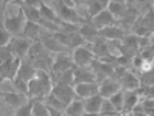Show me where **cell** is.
<instances>
[{
    "label": "cell",
    "mask_w": 154,
    "mask_h": 116,
    "mask_svg": "<svg viewBox=\"0 0 154 116\" xmlns=\"http://www.w3.org/2000/svg\"><path fill=\"white\" fill-rule=\"evenodd\" d=\"M44 46L48 49H50V51L60 52V51H62L63 44L54 35H52V36H45L44 37Z\"/></svg>",
    "instance_id": "cell-22"
},
{
    "label": "cell",
    "mask_w": 154,
    "mask_h": 116,
    "mask_svg": "<svg viewBox=\"0 0 154 116\" xmlns=\"http://www.w3.org/2000/svg\"><path fill=\"white\" fill-rule=\"evenodd\" d=\"M23 9V13L26 14V16L29 19V21L31 22H35V23H40L42 22V18L41 13H40V10L33 8V7H28L26 8H22Z\"/></svg>",
    "instance_id": "cell-21"
},
{
    "label": "cell",
    "mask_w": 154,
    "mask_h": 116,
    "mask_svg": "<svg viewBox=\"0 0 154 116\" xmlns=\"http://www.w3.org/2000/svg\"><path fill=\"white\" fill-rule=\"evenodd\" d=\"M112 1H115V2H119V3H125V0H112Z\"/></svg>",
    "instance_id": "cell-43"
},
{
    "label": "cell",
    "mask_w": 154,
    "mask_h": 116,
    "mask_svg": "<svg viewBox=\"0 0 154 116\" xmlns=\"http://www.w3.org/2000/svg\"><path fill=\"white\" fill-rule=\"evenodd\" d=\"M2 99L8 105L11 107H21L24 105V94L17 93V92H3Z\"/></svg>",
    "instance_id": "cell-10"
},
{
    "label": "cell",
    "mask_w": 154,
    "mask_h": 116,
    "mask_svg": "<svg viewBox=\"0 0 154 116\" xmlns=\"http://www.w3.org/2000/svg\"><path fill=\"white\" fill-rule=\"evenodd\" d=\"M40 13H41L42 18L46 21H51V22H54V23H57L58 22V18L56 16L53 11L51 10V8H48V6H45V4H42L40 7Z\"/></svg>",
    "instance_id": "cell-26"
},
{
    "label": "cell",
    "mask_w": 154,
    "mask_h": 116,
    "mask_svg": "<svg viewBox=\"0 0 154 116\" xmlns=\"http://www.w3.org/2000/svg\"><path fill=\"white\" fill-rule=\"evenodd\" d=\"M146 113H148V115H149V116H154V110L148 111V112H146Z\"/></svg>",
    "instance_id": "cell-41"
},
{
    "label": "cell",
    "mask_w": 154,
    "mask_h": 116,
    "mask_svg": "<svg viewBox=\"0 0 154 116\" xmlns=\"http://www.w3.org/2000/svg\"><path fill=\"white\" fill-rule=\"evenodd\" d=\"M58 10H60L61 16L65 21H68V22L72 23H78L80 21H83L82 18L79 16H77V13L75 11H73L68 6H66L65 3H60L58 4Z\"/></svg>",
    "instance_id": "cell-14"
},
{
    "label": "cell",
    "mask_w": 154,
    "mask_h": 116,
    "mask_svg": "<svg viewBox=\"0 0 154 116\" xmlns=\"http://www.w3.org/2000/svg\"><path fill=\"white\" fill-rule=\"evenodd\" d=\"M9 39H10V32L8 30L2 25V29H1V46L5 47L6 45L9 44Z\"/></svg>",
    "instance_id": "cell-34"
},
{
    "label": "cell",
    "mask_w": 154,
    "mask_h": 116,
    "mask_svg": "<svg viewBox=\"0 0 154 116\" xmlns=\"http://www.w3.org/2000/svg\"><path fill=\"white\" fill-rule=\"evenodd\" d=\"M75 92L77 95L84 99H88L90 97L96 95L99 93V87L96 84V82H90V83H79L76 84Z\"/></svg>",
    "instance_id": "cell-7"
},
{
    "label": "cell",
    "mask_w": 154,
    "mask_h": 116,
    "mask_svg": "<svg viewBox=\"0 0 154 116\" xmlns=\"http://www.w3.org/2000/svg\"><path fill=\"white\" fill-rule=\"evenodd\" d=\"M26 3L28 4V7H33V8H35L36 6H42V2L41 0H24Z\"/></svg>",
    "instance_id": "cell-37"
},
{
    "label": "cell",
    "mask_w": 154,
    "mask_h": 116,
    "mask_svg": "<svg viewBox=\"0 0 154 116\" xmlns=\"http://www.w3.org/2000/svg\"><path fill=\"white\" fill-rule=\"evenodd\" d=\"M74 3H83L84 2V0H72Z\"/></svg>",
    "instance_id": "cell-42"
},
{
    "label": "cell",
    "mask_w": 154,
    "mask_h": 116,
    "mask_svg": "<svg viewBox=\"0 0 154 116\" xmlns=\"http://www.w3.org/2000/svg\"><path fill=\"white\" fill-rule=\"evenodd\" d=\"M120 91V86L118 84V82L115 80H112L111 78H108V79H105L103 81L101 86L99 87V94L103 97H110L115 95L116 93H118Z\"/></svg>",
    "instance_id": "cell-6"
},
{
    "label": "cell",
    "mask_w": 154,
    "mask_h": 116,
    "mask_svg": "<svg viewBox=\"0 0 154 116\" xmlns=\"http://www.w3.org/2000/svg\"><path fill=\"white\" fill-rule=\"evenodd\" d=\"M52 93L54 94L55 97H57L63 102L65 106L67 107L74 101V97L76 92H75V90L69 84L58 82L57 84H55L54 87H53Z\"/></svg>",
    "instance_id": "cell-2"
},
{
    "label": "cell",
    "mask_w": 154,
    "mask_h": 116,
    "mask_svg": "<svg viewBox=\"0 0 154 116\" xmlns=\"http://www.w3.org/2000/svg\"><path fill=\"white\" fill-rule=\"evenodd\" d=\"M143 64H144V61H143V57L142 56H135L133 58V60H132V65L134 67H142Z\"/></svg>",
    "instance_id": "cell-36"
},
{
    "label": "cell",
    "mask_w": 154,
    "mask_h": 116,
    "mask_svg": "<svg viewBox=\"0 0 154 116\" xmlns=\"http://www.w3.org/2000/svg\"><path fill=\"white\" fill-rule=\"evenodd\" d=\"M99 35L103 36V39H121L125 37V33L121 29L115 28V26H106L103 29L99 30Z\"/></svg>",
    "instance_id": "cell-15"
},
{
    "label": "cell",
    "mask_w": 154,
    "mask_h": 116,
    "mask_svg": "<svg viewBox=\"0 0 154 116\" xmlns=\"http://www.w3.org/2000/svg\"><path fill=\"white\" fill-rule=\"evenodd\" d=\"M154 29V13L149 12L141 20L140 24L135 26V33L140 36H146Z\"/></svg>",
    "instance_id": "cell-4"
},
{
    "label": "cell",
    "mask_w": 154,
    "mask_h": 116,
    "mask_svg": "<svg viewBox=\"0 0 154 116\" xmlns=\"http://www.w3.org/2000/svg\"><path fill=\"white\" fill-rule=\"evenodd\" d=\"M32 116H51L48 105L45 106L44 104L41 103L40 101L34 102V103H33Z\"/></svg>",
    "instance_id": "cell-28"
},
{
    "label": "cell",
    "mask_w": 154,
    "mask_h": 116,
    "mask_svg": "<svg viewBox=\"0 0 154 116\" xmlns=\"http://www.w3.org/2000/svg\"><path fill=\"white\" fill-rule=\"evenodd\" d=\"M13 88L18 93L24 94V95L29 93V82H26L19 77H16L13 79Z\"/></svg>",
    "instance_id": "cell-25"
},
{
    "label": "cell",
    "mask_w": 154,
    "mask_h": 116,
    "mask_svg": "<svg viewBox=\"0 0 154 116\" xmlns=\"http://www.w3.org/2000/svg\"><path fill=\"white\" fill-rule=\"evenodd\" d=\"M23 35L29 37V39H35L40 34V26L35 22H31L28 21L26 24V28L23 30Z\"/></svg>",
    "instance_id": "cell-23"
},
{
    "label": "cell",
    "mask_w": 154,
    "mask_h": 116,
    "mask_svg": "<svg viewBox=\"0 0 154 116\" xmlns=\"http://www.w3.org/2000/svg\"><path fill=\"white\" fill-rule=\"evenodd\" d=\"M36 70L34 66L30 64V62H22L21 66L19 68V71H18V74H17V77L21 78L23 79L24 81L26 82H29L30 80H32L33 78L36 76Z\"/></svg>",
    "instance_id": "cell-11"
},
{
    "label": "cell",
    "mask_w": 154,
    "mask_h": 116,
    "mask_svg": "<svg viewBox=\"0 0 154 116\" xmlns=\"http://www.w3.org/2000/svg\"><path fill=\"white\" fill-rule=\"evenodd\" d=\"M3 26L6 28L10 33L17 34L22 31L23 20L21 16H12V18H7L3 22Z\"/></svg>",
    "instance_id": "cell-13"
},
{
    "label": "cell",
    "mask_w": 154,
    "mask_h": 116,
    "mask_svg": "<svg viewBox=\"0 0 154 116\" xmlns=\"http://www.w3.org/2000/svg\"><path fill=\"white\" fill-rule=\"evenodd\" d=\"M93 57H94V53L91 51L79 46V47H77L75 49L73 59H74L75 65L79 66V67H85L87 64H89V62L93 61Z\"/></svg>",
    "instance_id": "cell-3"
},
{
    "label": "cell",
    "mask_w": 154,
    "mask_h": 116,
    "mask_svg": "<svg viewBox=\"0 0 154 116\" xmlns=\"http://www.w3.org/2000/svg\"><path fill=\"white\" fill-rule=\"evenodd\" d=\"M142 107H143V110H145L146 112L148 111H151V110H154V100L153 99H150L149 97L148 100H145L142 104Z\"/></svg>",
    "instance_id": "cell-35"
},
{
    "label": "cell",
    "mask_w": 154,
    "mask_h": 116,
    "mask_svg": "<svg viewBox=\"0 0 154 116\" xmlns=\"http://www.w3.org/2000/svg\"><path fill=\"white\" fill-rule=\"evenodd\" d=\"M85 106L80 101H73L67 107H66V113L71 116H83Z\"/></svg>",
    "instance_id": "cell-19"
},
{
    "label": "cell",
    "mask_w": 154,
    "mask_h": 116,
    "mask_svg": "<svg viewBox=\"0 0 154 116\" xmlns=\"http://www.w3.org/2000/svg\"><path fill=\"white\" fill-rule=\"evenodd\" d=\"M33 112V103L29 102L28 104H24L21 107L18 109L14 116H32Z\"/></svg>",
    "instance_id": "cell-32"
},
{
    "label": "cell",
    "mask_w": 154,
    "mask_h": 116,
    "mask_svg": "<svg viewBox=\"0 0 154 116\" xmlns=\"http://www.w3.org/2000/svg\"><path fill=\"white\" fill-rule=\"evenodd\" d=\"M94 25L96 28H100L103 29L106 26H110L115 22V16H112V13L110 12L109 10H103L99 14H97L95 18H93Z\"/></svg>",
    "instance_id": "cell-8"
},
{
    "label": "cell",
    "mask_w": 154,
    "mask_h": 116,
    "mask_svg": "<svg viewBox=\"0 0 154 116\" xmlns=\"http://www.w3.org/2000/svg\"><path fill=\"white\" fill-rule=\"evenodd\" d=\"M44 1H46V2H48V1H50V0H44Z\"/></svg>",
    "instance_id": "cell-46"
},
{
    "label": "cell",
    "mask_w": 154,
    "mask_h": 116,
    "mask_svg": "<svg viewBox=\"0 0 154 116\" xmlns=\"http://www.w3.org/2000/svg\"><path fill=\"white\" fill-rule=\"evenodd\" d=\"M121 83L127 90H134L139 87L138 78L135 77L133 74H130V72H127L125 74V77L121 79Z\"/></svg>",
    "instance_id": "cell-17"
},
{
    "label": "cell",
    "mask_w": 154,
    "mask_h": 116,
    "mask_svg": "<svg viewBox=\"0 0 154 116\" xmlns=\"http://www.w3.org/2000/svg\"><path fill=\"white\" fill-rule=\"evenodd\" d=\"M83 116H97V114H95V113H84L83 114Z\"/></svg>",
    "instance_id": "cell-39"
},
{
    "label": "cell",
    "mask_w": 154,
    "mask_h": 116,
    "mask_svg": "<svg viewBox=\"0 0 154 116\" xmlns=\"http://www.w3.org/2000/svg\"><path fill=\"white\" fill-rule=\"evenodd\" d=\"M103 11V6L98 0H89L88 1V12L91 18H95Z\"/></svg>",
    "instance_id": "cell-30"
},
{
    "label": "cell",
    "mask_w": 154,
    "mask_h": 116,
    "mask_svg": "<svg viewBox=\"0 0 154 116\" xmlns=\"http://www.w3.org/2000/svg\"><path fill=\"white\" fill-rule=\"evenodd\" d=\"M150 0H138L139 3H141V4H145V3H148Z\"/></svg>",
    "instance_id": "cell-40"
},
{
    "label": "cell",
    "mask_w": 154,
    "mask_h": 116,
    "mask_svg": "<svg viewBox=\"0 0 154 116\" xmlns=\"http://www.w3.org/2000/svg\"><path fill=\"white\" fill-rule=\"evenodd\" d=\"M96 78L94 77V74L89 72L88 70L84 69L83 67H80L79 69L74 70V83L79 84V83H90V82H95Z\"/></svg>",
    "instance_id": "cell-12"
},
{
    "label": "cell",
    "mask_w": 154,
    "mask_h": 116,
    "mask_svg": "<svg viewBox=\"0 0 154 116\" xmlns=\"http://www.w3.org/2000/svg\"><path fill=\"white\" fill-rule=\"evenodd\" d=\"M110 102L112 103V105L116 107L117 111L123 110V104H125V94L121 93L119 91L118 93H116L115 95L110 97Z\"/></svg>",
    "instance_id": "cell-31"
},
{
    "label": "cell",
    "mask_w": 154,
    "mask_h": 116,
    "mask_svg": "<svg viewBox=\"0 0 154 116\" xmlns=\"http://www.w3.org/2000/svg\"><path fill=\"white\" fill-rule=\"evenodd\" d=\"M116 107L112 105V103L110 101H103V106H101V114L106 116H115L116 115Z\"/></svg>",
    "instance_id": "cell-33"
},
{
    "label": "cell",
    "mask_w": 154,
    "mask_h": 116,
    "mask_svg": "<svg viewBox=\"0 0 154 116\" xmlns=\"http://www.w3.org/2000/svg\"><path fill=\"white\" fill-rule=\"evenodd\" d=\"M109 11L112 13L113 16H123L127 9L125 8V3H119L115 1H110Z\"/></svg>",
    "instance_id": "cell-29"
},
{
    "label": "cell",
    "mask_w": 154,
    "mask_h": 116,
    "mask_svg": "<svg viewBox=\"0 0 154 116\" xmlns=\"http://www.w3.org/2000/svg\"><path fill=\"white\" fill-rule=\"evenodd\" d=\"M79 33L82 34V36H83L85 39H88V41H96V37L97 35L99 34V32L97 31L96 26L94 25H84L83 28H80L79 30Z\"/></svg>",
    "instance_id": "cell-18"
},
{
    "label": "cell",
    "mask_w": 154,
    "mask_h": 116,
    "mask_svg": "<svg viewBox=\"0 0 154 116\" xmlns=\"http://www.w3.org/2000/svg\"><path fill=\"white\" fill-rule=\"evenodd\" d=\"M51 78L44 70H38L36 76L29 81V94L33 97H43L52 92Z\"/></svg>",
    "instance_id": "cell-1"
},
{
    "label": "cell",
    "mask_w": 154,
    "mask_h": 116,
    "mask_svg": "<svg viewBox=\"0 0 154 116\" xmlns=\"http://www.w3.org/2000/svg\"><path fill=\"white\" fill-rule=\"evenodd\" d=\"M73 66L71 58L67 57L65 55H58L55 62L53 64V70L55 72H64V71L71 69V67Z\"/></svg>",
    "instance_id": "cell-16"
},
{
    "label": "cell",
    "mask_w": 154,
    "mask_h": 116,
    "mask_svg": "<svg viewBox=\"0 0 154 116\" xmlns=\"http://www.w3.org/2000/svg\"><path fill=\"white\" fill-rule=\"evenodd\" d=\"M30 44L28 39H14L8 44V48L11 51L12 54H16L19 57H22L26 54H28L30 51Z\"/></svg>",
    "instance_id": "cell-5"
},
{
    "label": "cell",
    "mask_w": 154,
    "mask_h": 116,
    "mask_svg": "<svg viewBox=\"0 0 154 116\" xmlns=\"http://www.w3.org/2000/svg\"><path fill=\"white\" fill-rule=\"evenodd\" d=\"M100 3H101V6L103 7H106V6H109V3H110V1L109 0H98Z\"/></svg>",
    "instance_id": "cell-38"
},
{
    "label": "cell",
    "mask_w": 154,
    "mask_h": 116,
    "mask_svg": "<svg viewBox=\"0 0 154 116\" xmlns=\"http://www.w3.org/2000/svg\"><path fill=\"white\" fill-rule=\"evenodd\" d=\"M103 103V97H101L100 94H96V95H94V97H88V99L85 101V103H84L85 112L97 114L101 110Z\"/></svg>",
    "instance_id": "cell-9"
},
{
    "label": "cell",
    "mask_w": 154,
    "mask_h": 116,
    "mask_svg": "<svg viewBox=\"0 0 154 116\" xmlns=\"http://www.w3.org/2000/svg\"><path fill=\"white\" fill-rule=\"evenodd\" d=\"M46 104H48V106H51L58 111H63L64 109H66V106L63 104V102L57 97H55L52 92L46 97Z\"/></svg>",
    "instance_id": "cell-27"
},
{
    "label": "cell",
    "mask_w": 154,
    "mask_h": 116,
    "mask_svg": "<svg viewBox=\"0 0 154 116\" xmlns=\"http://www.w3.org/2000/svg\"><path fill=\"white\" fill-rule=\"evenodd\" d=\"M9 1H11V0H3V4H6V3H8Z\"/></svg>",
    "instance_id": "cell-44"
},
{
    "label": "cell",
    "mask_w": 154,
    "mask_h": 116,
    "mask_svg": "<svg viewBox=\"0 0 154 116\" xmlns=\"http://www.w3.org/2000/svg\"><path fill=\"white\" fill-rule=\"evenodd\" d=\"M138 102V95L135 92H127L125 94V104H123V110L125 112H131L137 105Z\"/></svg>",
    "instance_id": "cell-20"
},
{
    "label": "cell",
    "mask_w": 154,
    "mask_h": 116,
    "mask_svg": "<svg viewBox=\"0 0 154 116\" xmlns=\"http://www.w3.org/2000/svg\"><path fill=\"white\" fill-rule=\"evenodd\" d=\"M128 1H129V2H132V1H133V0H128Z\"/></svg>",
    "instance_id": "cell-45"
},
{
    "label": "cell",
    "mask_w": 154,
    "mask_h": 116,
    "mask_svg": "<svg viewBox=\"0 0 154 116\" xmlns=\"http://www.w3.org/2000/svg\"><path fill=\"white\" fill-rule=\"evenodd\" d=\"M94 52L96 55L99 57H107L109 56V52H108V47H107L106 43L103 42V39H96L94 43Z\"/></svg>",
    "instance_id": "cell-24"
},
{
    "label": "cell",
    "mask_w": 154,
    "mask_h": 116,
    "mask_svg": "<svg viewBox=\"0 0 154 116\" xmlns=\"http://www.w3.org/2000/svg\"><path fill=\"white\" fill-rule=\"evenodd\" d=\"M153 43H154V35H153Z\"/></svg>",
    "instance_id": "cell-47"
}]
</instances>
